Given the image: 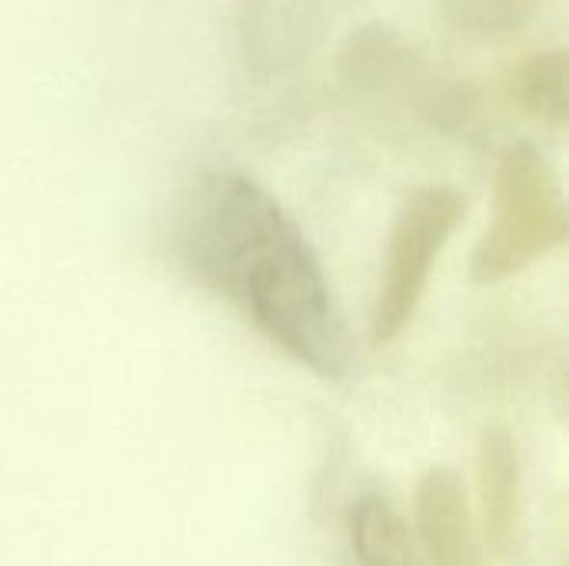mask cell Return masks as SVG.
<instances>
[{
  "instance_id": "obj_6",
  "label": "cell",
  "mask_w": 569,
  "mask_h": 566,
  "mask_svg": "<svg viewBox=\"0 0 569 566\" xmlns=\"http://www.w3.org/2000/svg\"><path fill=\"white\" fill-rule=\"evenodd\" d=\"M347 544L357 566H427L410 524L390 497L367 490L347 510Z\"/></svg>"
},
{
  "instance_id": "obj_3",
  "label": "cell",
  "mask_w": 569,
  "mask_h": 566,
  "mask_svg": "<svg viewBox=\"0 0 569 566\" xmlns=\"http://www.w3.org/2000/svg\"><path fill=\"white\" fill-rule=\"evenodd\" d=\"M467 217V197L450 183H427L417 187L390 230L387 257L380 267L373 314H370V340L373 347L393 344L413 320L433 264L443 254L447 240Z\"/></svg>"
},
{
  "instance_id": "obj_5",
  "label": "cell",
  "mask_w": 569,
  "mask_h": 566,
  "mask_svg": "<svg viewBox=\"0 0 569 566\" xmlns=\"http://www.w3.org/2000/svg\"><path fill=\"white\" fill-rule=\"evenodd\" d=\"M480 530L493 557H507L520 527V454L507 430L493 427L477 450Z\"/></svg>"
},
{
  "instance_id": "obj_2",
  "label": "cell",
  "mask_w": 569,
  "mask_h": 566,
  "mask_svg": "<svg viewBox=\"0 0 569 566\" xmlns=\"http://www.w3.org/2000/svg\"><path fill=\"white\" fill-rule=\"evenodd\" d=\"M567 234V200L557 167L533 143H517L497 167L490 224L473 247L470 277L477 284L510 280L563 247Z\"/></svg>"
},
{
  "instance_id": "obj_7",
  "label": "cell",
  "mask_w": 569,
  "mask_h": 566,
  "mask_svg": "<svg viewBox=\"0 0 569 566\" xmlns=\"http://www.w3.org/2000/svg\"><path fill=\"white\" fill-rule=\"evenodd\" d=\"M510 93L527 117L560 130L569 113L567 50H543L527 57L510 77Z\"/></svg>"
},
{
  "instance_id": "obj_4",
  "label": "cell",
  "mask_w": 569,
  "mask_h": 566,
  "mask_svg": "<svg viewBox=\"0 0 569 566\" xmlns=\"http://www.w3.org/2000/svg\"><path fill=\"white\" fill-rule=\"evenodd\" d=\"M417 530H420V554L427 566H483L473 510L453 470L433 467L420 480Z\"/></svg>"
},
{
  "instance_id": "obj_8",
  "label": "cell",
  "mask_w": 569,
  "mask_h": 566,
  "mask_svg": "<svg viewBox=\"0 0 569 566\" xmlns=\"http://www.w3.org/2000/svg\"><path fill=\"white\" fill-rule=\"evenodd\" d=\"M433 7L463 37L503 40L533 20L540 0H433Z\"/></svg>"
},
{
  "instance_id": "obj_1",
  "label": "cell",
  "mask_w": 569,
  "mask_h": 566,
  "mask_svg": "<svg viewBox=\"0 0 569 566\" xmlns=\"http://www.w3.org/2000/svg\"><path fill=\"white\" fill-rule=\"evenodd\" d=\"M170 247L193 287L230 304L283 357L323 380L350 377L353 340L323 264L260 183L200 173L177 207Z\"/></svg>"
}]
</instances>
